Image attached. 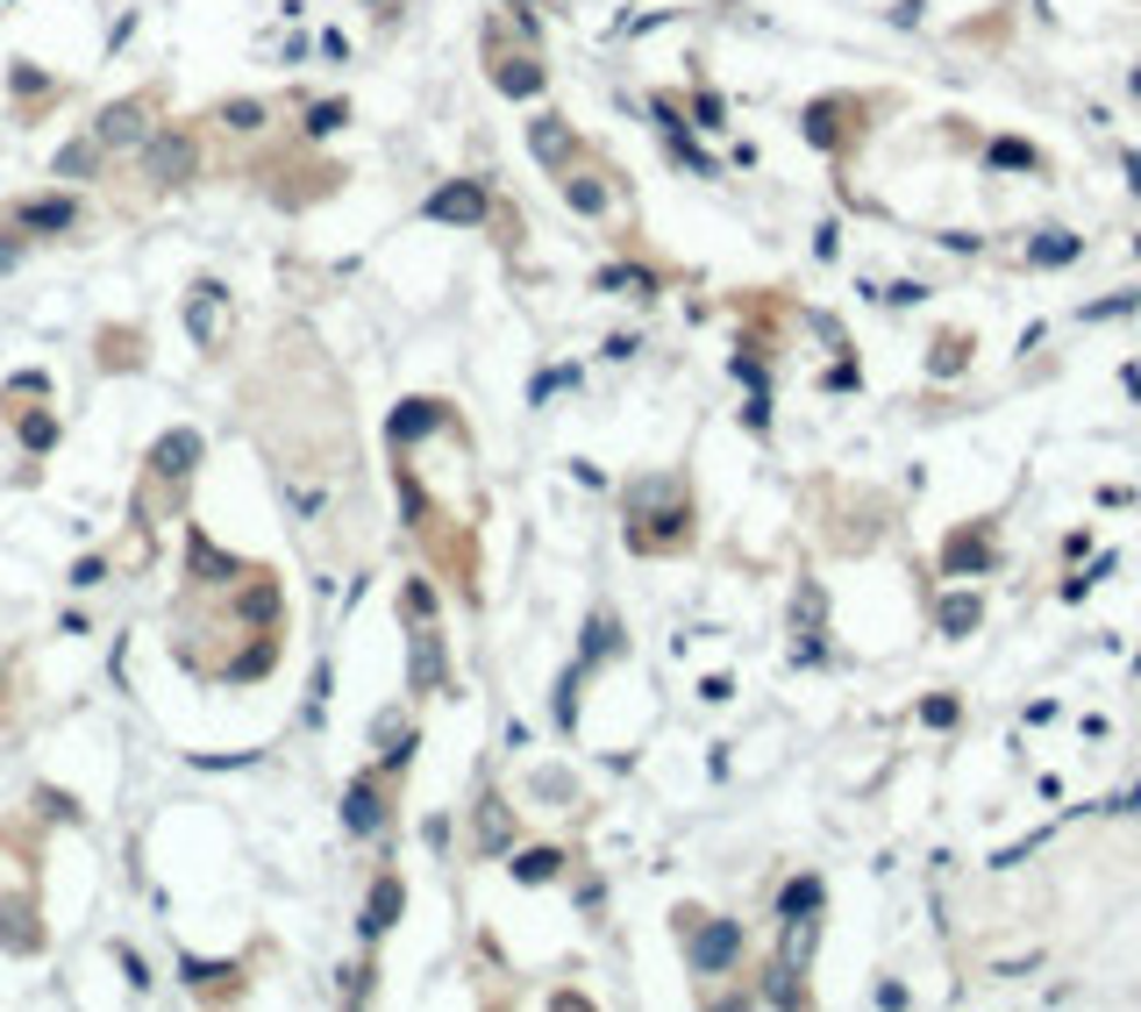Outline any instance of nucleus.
I'll use <instances>...</instances> for the list:
<instances>
[{
	"instance_id": "f257e3e1",
	"label": "nucleus",
	"mask_w": 1141,
	"mask_h": 1012,
	"mask_svg": "<svg viewBox=\"0 0 1141 1012\" xmlns=\"http://www.w3.org/2000/svg\"><path fill=\"white\" fill-rule=\"evenodd\" d=\"M678 927H685V956H693V970H699V977H720L735 956H742V927H735V919L678 913Z\"/></svg>"
},
{
	"instance_id": "f03ea898",
	"label": "nucleus",
	"mask_w": 1141,
	"mask_h": 1012,
	"mask_svg": "<svg viewBox=\"0 0 1141 1012\" xmlns=\"http://www.w3.org/2000/svg\"><path fill=\"white\" fill-rule=\"evenodd\" d=\"M193 164H200V150H193L186 129H150L143 135V178L150 186H186Z\"/></svg>"
},
{
	"instance_id": "7ed1b4c3",
	"label": "nucleus",
	"mask_w": 1141,
	"mask_h": 1012,
	"mask_svg": "<svg viewBox=\"0 0 1141 1012\" xmlns=\"http://www.w3.org/2000/svg\"><path fill=\"white\" fill-rule=\"evenodd\" d=\"M422 215L449 221V229H478V221H486V186H478V178H449V186H435L422 200Z\"/></svg>"
},
{
	"instance_id": "20e7f679",
	"label": "nucleus",
	"mask_w": 1141,
	"mask_h": 1012,
	"mask_svg": "<svg viewBox=\"0 0 1141 1012\" xmlns=\"http://www.w3.org/2000/svg\"><path fill=\"white\" fill-rule=\"evenodd\" d=\"M14 229L22 236H72L79 229V200L72 193H36V200L14 207Z\"/></svg>"
},
{
	"instance_id": "39448f33",
	"label": "nucleus",
	"mask_w": 1141,
	"mask_h": 1012,
	"mask_svg": "<svg viewBox=\"0 0 1141 1012\" xmlns=\"http://www.w3.org/2000/svg\"><path fill=\"white\" fill-rule=\"evenodd\" d=\"M207 457V443H200V428H164L157 443H150V471L164 478V486H178V478H193V464Z\"/></svg>"
},
{
	"instance_id": "423d86ee",
	"label": "nucleus",
	"mask_w": 1141,
	"mask_h": 1012,
	"mask_svg": "<svg viewBox=\"0 0 1141 1012\" xmlns=\"http://www.w3.org/2000/svg\"><path fill=\"white\" fill-rule=\"evenodd\" d=\"M221 307H229V285H221V279H200L186 293V336L200 342V350H215V342H221Z\"/></svg>"
},
{
	"instance_id": "0eeeda50",
	"label": "nucleus",
	"mask_w": 1141,
	"mask_h": 1012,
	"mask_svg": "<svg viewBox=\"0 0 1141 1012\" xmlns=\"http://www.w3.org/2000/svg\"><path fill=\"white\" fill-rule=\"evenodd\" d=\"M449 663H443V634H435V621H414V642H408V685L414 692H443Z\"/></svg>"
},
{
	"instance_id": "6e6552de",
	"label": "nucleus",
	"mask_w": 1141,
	"mask_h": 1012,
	"mask_svg": "<svg viewBox=\"0 0 1141 1012\" xmlns=\"http://www.w3.org/2000/svg\"><path fill=\"white\" fill-rule=\"evenodd\" d=\"M186 578H200V585H236V578H243V556L215 549L200 527H186Z\"/></svg>"
},
{
	"instance_id": "1a4fd4ad",
	"label": "nucleus",
	"mask_w": 1141,
	"mask_h": 1012,
	"mask_svg": "<svg viewBox=\"0 0 1141 1012\" xmlns=\"http://www.w3.org/2000/svg\"><path fill=\"white\" fill-rule=\"evenodd\" d=\"M100 150H143V135H150V115H143V100H115V108H100Z\"/></svg>"
},
{
	"instance_id": "9d476101",
	"label": "nucleus",
	"mask_w": 1141,
	"mask_h": 1012,
	"mask_svg": "<svg viewBox=\"0 0 1141 1012\" xmlns=\"http://www.w3.org/2000/svg\"><path fill=\"white\" fill-rule=\"evenodd\" d=\"M942 570H949V578H978V570H992V527L970 521L964 535H949V549H942Z\"/></svg>"
},
{
	"instance_id": "9b49d317",
	"label": "nucleus",
	"mask_w": 1141,
	"mask_h": 1012,
	"mask_svg": "<svg viewBox=\"0 0 1141 1012\" xmlns=\"http://www.w3.org/2000/svg\"><path fill=\"white\" fill-rule=\"evenodd\" d=\"M343 827H350L357 841H371L385 827V798H379V784H371V777H357L350 792H343Z\"/></svg>"
},
{
	"instance_id": "f8f14e48",
	"label": "nucleus",
	"mask_w": 1141,
	"mask_h": 1012,
	"mask_svg": "<svg viewBox=\"0 0 1141 1012\" xmlns=\"http://www.w3.org/2000/svg\"><path fill=\"white\" fill-rule=\"evenodd\" d=\"M529 150H535V164L564 172V164H570V150H578V135H570V122H564V115H535V122H529Z\"/></svg>"
},
{
	"instance_id": "ddd939ff",
	"label": "nucleus",
	"mask_w": 1141,
	"mask_h": 1012,
	"mask_svg": "<svg viewBox=\"0 0 1141 1012\" xmlns=\"http://www.w3.org/2000/svg\"><path fill=\"white\" fill-rule=\"evenodd\" d=\"M400 905H408V884H400V878H379V884H371L365 913H357V927H365V942H379V934L393 927V919H400Z\"/></svg>"
},
{
	"instance_id": "4468645a",
	"label": "nucleus",
	"mask_w": 1141,
	"mask_h": 1012,
	"mask_svg": "<svg viewBox=\"0 0 1141 1012\" xmlns=\"http://www.w3.org/2000/svg\"><path fill=\"white\" fill-rule=\"evenodd\" d=\"M435 428H443V400H400L393 421H385L393 443H422V435H435Z\"/></svg>"
},
{
	"instance_id": "2eb2a0df",
	"label": "nucleus",
	"mask_w": 1141,
	"mask_h": 1012,
	"mask_svg": "<svg viewBox=\"0 0 1141 1012\" xmlns=\"http://www.w3.org/2000/svg\"><path fill=\"white\" fill-rule=\"evenodd\" d=\"M543 79H550V72L535 65V57H492V86H500L507 100H535Z\"/></svg>"
},
{
	"instance_id": "dca6fc26",
	"label": "nucleus",
	"mask_w": 1141,
	"mask_h": 1012,
	"mask_svg": "<svg viewBox=\"0 0 1141 1012\" xmlns=\"http://www.w3.org/2000/svg\"><path fill=\"white\" fill-rule=\"evenodd\" d=\"M507 841H514V820H507V806H500V798H486V806H478V849H486V856H500Z\"/></svg>"
},
{
	"instance_id": "f3484780",
	"label": "nucleus",
	"mask_w": 1141,
	"mask_h": 1012,
	"mask_svg": "<svg viewBox=\"0 0 1141 1012\" xmlns=\"http://www.w3.org/2000/svg\"><path fill=\"white\" fill-rule=\"evenodd\" d=\"M599 293H628V300H650L656 293V279L642 264H607L599 271Z\"/></svg>"
},
{
	"instance_id": "a211bd4d",
	"label": "nucleus",
	"mask_w": 1141,
	"mask_h": 1012,
	"mask_svg": "<svg viewBox=\"0 0 1141 1012\" xmlns=\"http://www.w3.org/2000/svg\"><path fill=\"white\" fill-rule=\"evenodd\" d=\"M94 164H100V135H86V143H65L51 157V172L57 178H94Z\"/></svg>"
},
{
	"instance_id": "6ab92c4d",
	"label": "nucleus",
	"mask_w": 1141,
	"mask_h": 1012,
	"mask_svg": "<svg viewBox=\"0 0 1141 1012\" xmlns=\"http://www.w3.org/2000/svg\"><path fill=\"white\" fill-rule=\"evenodd\" d=\"M507 870H514V884H550V878L564 870V856H557V849H521Z\"/></svg>"
},
{
	"instance_id": "aec40b11",
	"label": "nucleus",
	"mask_w": 1141,
	"mask_h": 1012,
	"mask_svg": "<svg viewBox=\"0 0 1141 1012\" xmlns=\"http://www.w3.org/2000/svg\"><path fill=\"white\" fill-rule=\"evenodd\" d=\"M806 913H821V878H792L778 891V919H806Z\"/></svg>"
},
{
	"instance_id": "412c9836",
	"label": "nucleus",
	"mask_w": 1141,
	"mask_h": 1012,
	"mask_svg": "<svg viewBox=\"0 0 1141 1012\" xmlns=\"http://www.w3.org/2000/svg\"><path fill=\"white\" fill-rule=\"evenodd\" d=\"M978 621H985V599L978 592H949V599H942V628H949V634H970Z\"/></svg>"
},
{
	"instance_id": "4be33fe9",
	"label": "nucleus",
	"mask_w": 1141,
	"mask_h": 1012,
	"mask_svg": "<svg viewBox=\"0 0 1141 1012\" xmlns=\"http://www.w3.org/2000/svg\"><path fill=\"white\" fill-rule=\"evenodd\" d=\"M178 977H186V984H200V991H221L229 977H243V970H236V962H200V956H186V962H178Z\"/></svg>"
},
{
	"instance_id": "5701e85b",
	"label": "nucleus",
	"mask_w": 1141,
	"mask_h": 1012,
	"mask_svg": "<svg viewBox=\"0 0 1141 1012\" xmlns=\"http://www.w3.org/2000/svg\"><path fill=\"white\" fill-rule=\"evenodd\" d=\"M400 613H408V628L414 621H435V585L428 578H408V585H400Z\"/></svg>"
},
{
	"instance_id": "b1692460",
	"label": "nucleus",
	"mask_w": 1141,
	"mask_h": 1012,
	"mask_svg": "<svg viewBox=\"0 0 1141 1012\" xmlns=\"http://www.w3.org/2000/svg\"><path fill=\"white\" fill-rule=\"evenodd\" d=\"M564 200L570 207H578V215H607V186H599V178H564Z\"/></svg>"
},
{
	"instance_id": "393cba45",
	"label": "nucleus",
	"mask_w": 1141,
	"mask_h": 1012,
	"mask_svg": "<svg viewBox=\"0 0 1141 1012\" xmlns=\"http://www.w3.org/2000/svg\"><path fill=\"white\" fill-rule=\"evenodd\" d=\"M343 122H350V100H314V108H307V135H314V143L336 135Z\"/></svg>"
},
{
	"instance_id": "a878e982",
	"label": "nucleus",
	"mask_w": 1141,
	"mask_h": 1012,
	"mask_svg": "<svg viewBox=\"0 0 1141 1012\" xmlns=\"http://www.w3.org/2000/svg\"><path fill=\"white\" fill-rule=\"evenodd\" d=\"M599 656H621V628H613L607 613H599V621L585 628V663H599Z\"/></svg>"
},
{
	"instance_id": "bb28decb",
	"label": "nucleus",
	"mask_w": 1141,
	"mask_h": 1012,
	"mask_svg": "<svg viewBox=\"0 0 1141 1012\" xmlns=\"http://www.w3.org/2000/svg\"><path fill=\"white\" fill-rule=\"evenodd\" d=\"M22 449H36V457L57 449V421L51 414H22Z\"/></svg>"
},
{
	"instance_id": "cd10ccee",
	"label": "nucleus",
	"mask_w": 1141,
	"mask_h": 1012,
	"mask_svg": "<svg viewBox=\"0 0 1141 1012\" xmlns=\"http://www.w3.org/2000/svg\"><path fill=\"white\" fill-rule=\"evenodd\" d=\"M221 122H229L236 135H250V129H264V100H229V108H221Z\"/></svg>"
},
{
	"instance_id": "c85d7f7f",
	"label": "nucleus",
	"mask_w": 1141,
	"mask_h": 1012,
	"mask_svg": "<svg viewBox=\"0 0 1141 1012\" xmlns=\"http://www.w3.org/2000/svg\"><path fill=\"white\" fill-rule=\"evenodd\" d=\"M1077 250H1085V243H1077V236H1042V243H1034L1028 257H1034V264H1071Z\"/></svg>"
},
{
	"instance_id": "c756f323",
	"label": "nucleus",
	"mask_w": 1141,
	"mask_h": 1012,
	"mask_svg": "<svg viewBox=\"0 0 1141 1012\" xmlns=\"http://www.w3.org/2000/svg\"><path fill=\"white\" fill-rule=\"evenodd\" d=\"M336 991H343V999H371V970H365V962H350V970L336 977Z\"/></svg>"
},
{
	"instance_id": "7c9ffc66",
	"label": "nucleus",
	"mask_w": 1141,
	"mask_h": 1012,
	"mask_svg": "<svg viewBox=\"0 0 1141 1012\" xmlns=\"http://www.w3.org/2000/svg\"><path fill=\"white\" fill-rule=\"evenodd\" d=\"M806 135H814V143H835V100H821V108L806 115Z\"/></svg>"
},
{
	"instance_id": "2f4dec72",
	"label": "nucleus",
	"mask_w": 1141,
	"mask_h": 1012,
	"mask_svg": "<svg viewBox=\"0 0 1141 1012\" xmlns=\"http://www.w3.org/2000/svg\"><path fill=\"white\" fill-rule=\"evenodd\" d=\"M272 613H279V592H272V585H258V592H250V621H272Z\"/></svg>"
},
{
	"instance_id": "473e14b6",
	"label": "nucleus",
	"mask_w": 1141,
	"mask_h": 1012,
	"mask_svg": "<svg viewBox=\"0 0 1141 1012\" xmlns=\"http://www.w3.org/2000/svg\"><path fill=\"white\" fill-rule=\"evenodd\" d=\"M921 720H927V728H956V699H927Z\"/></svg>"
},
{
	"instance_id": "72a5a7b5",
	"label": "nucleus",
	"mask_w": 1141,
	"mask_h": 1012,
	"mask_svg": "<svg viewBox=\"0 0 1141 1012\" xmlns=\"http://www.w3.org/2000/svg\"><path fill=\"white\" fill-rule=\"evenodd\" d=\"M992 164H1020V172H1028L1034 150H1028V143H992Z\"/></svg>"
},
{
	"instance_id": "f704fd0d",
	"label": "nucleus",
	"mask_w": 1141,
	"mask_h": 1012,
	"mask_svg": "<svg viewBox=\"0 0 1141 1012\" xmlns=\"http://www.w3.org/2000/svg\"><path fill=\"white\" fill-rule=\"evenodd\" d=\"M100 578H108V564H100V556H79V564H72V585H100Z\"/></svg>"
},
{
	"instance_id": "c9c22d12",
	"label": "nucleus",
	"mask_w": 1141,
	"mask_h": 1012,
	"mask_svg": "<svg viewBox=\"0 0 1141 1012\" xmlns=\"http://www.w3.org/2000/svg\"><path fill=\"white\" fill-rule=\"evenodd\" d=\"M122 977H129V991H143V984H150V970H143L137 948H122Z\"/></svg>"
},
{
	"instance_id": "e433bc0d",
	"label": "nucleus",
	"mask_w": 1141,
	"mask_h": 1012,
	"mask_svg": "<svg viewBox=\"0 0 1141 1012\" xmlns=\"http://www.w3.org/2000/svg\"><path fill=\"white\" fill-rule=\"evenodd\" d=\"M935 371H964V342H935Z\"/></svg>"
},
{
	"instance_id": "4c0bfd02",
	"label": "nucleus",
	"mask_w": 1141,
	"mask_h": 1012,
	"mask_svg": "<svg viewBox=\"0 0 1141 1012\" xmlns=\"http://www.w3.org/2000/svg\"><path fill=\"white\" fill-rule=\"evenodd\" d=\"M693 115H699V129H720V100H714V94H699Z\"/></svg>"
},
{
	"instance_id": "58836bf2",
	"label": "nucleus",
	"mask_w": 1141,
	"mask_h": 1012,
	"mask_svg": "<svg viewBox=\"0 0 1141 1012\" xmlns=\"http://www.w3.org/2000/svg\"><path fill=\"white\" fill-rule=\"evenodd\" d=\"M293 513H322V486H293Z\"/></svg>"
},
{
	"instance_id": "ea45409f",
	"label": "nucleus",
	"mask_w": 1141,
	"mask_h": 1012,
	"mask_svg": "<svg viewBox=\"0 0 1141 1012\" xmlns=\"http://www.w3.org/2000/svg\"><path fill=\"white\" fill-rule=\"evenodd\" d=\"M14 264H22V243H0V279H8Z\"/></svg>"
},
{
	"instance_id": "a19ab883",
	"label": "nucleus",
	"mask_w": 1141,
	"mask_h": 1012,
	"mask_svg": "<svg viewBox=\"0 0 1141 1012\" xmlns=\"http://www.w3.org/2000/svg\"><path fill=\"white\" fill-rule=\"evenodd\" d=\"M1128 172H1134V193H1141V150H1134V157H1128Z\"/></svg>"
}]
</instances>
